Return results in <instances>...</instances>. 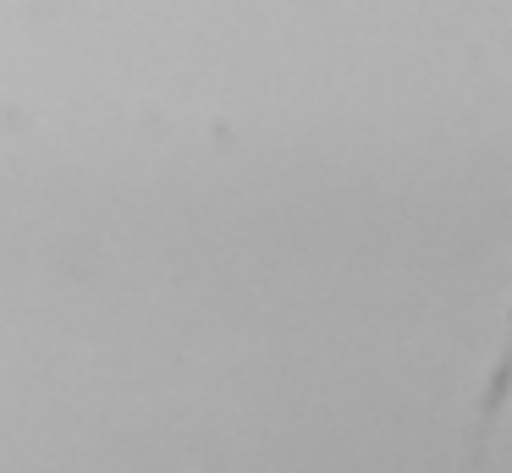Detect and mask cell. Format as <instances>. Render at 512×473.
<instances>
[{
    "label": "cell",
    "instance_id": "cell-1",
    "mask_svg": "<svg viewBox=\"0 0 512 473\" xmlns=\"http://www.w3.org/2000/svg\"><path fill=\"white\" fill-rule=\"evenodd\" d=\"M507 385H512V347L496 358V374H490V391H485V418H496V402L507 396Z\"/></svg>",
    "mask_w": 512,
    "mask_h": 473
}]
</instances>
